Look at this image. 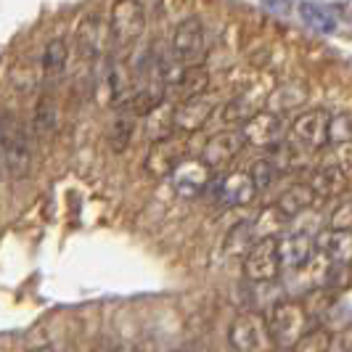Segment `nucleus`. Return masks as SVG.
Listing matches in <instances>:
<instances>
[{
    "label": "nucleus",
    "instance_id": "obj_1",
    "mask_svg": "<svg viewBox=\"0 0 352 352\" xmlns=\"http://www.w3.org/2000/svg\"><path fill=\"white\" fill-rule=\"evenodd\" d=\"M0 159L8 175L16 180L30 177L35 170V148L30 135L6 114H0Z\"/></svg>",
    "mask_w": 352,
    "mask_h": 352
},
{
    "label": "nucleus",
    "instance_id": "obj_2",
    "mask_svg": "<svg viewBox=\"0 0 352 352\" xmlns=\"http://www.w3.org/2000/svg\"><path fill=\"white\" fill-rule=\"evenodd\" d=\"M265 326H267L273 347L289 352L300 342V336L310 329V318L300 302H278L270 307V313L265 318Z\"/></svg>",
    "mask_w": 352,
    "mask_h": 352
},
{
    "label": "nucleus",
    "instance_id": "obj_3",
    "mask_svg": "<svg viewBox=\"0 0 352 352\" xmlns=\"http://www.w3.org/2000/svg\"><path fill=\"white\" fill-rule=\"evenodd\" d=\"M228 342L236 352H270L273 342L265 326V316L260 313H241L233 318L228 331Z\"/></svg>",
    "mask_w": 352,
    "mask_h": 352
},
{
    "label": "nucleus",
    "instance_id": "obj_4",
    "mask_svg": "<svg viewBox=\"0 0 352 352\" xmlns=\"http://www.w3.org/2000/svg\"><path fill=\"white\" fill-rule=\"evenodd\" d=\"M217 106H220V98L210 93V90H204V93H196V96H188V98H183V101H177L175 104V111H173V127H175L177 133H199L204 124L210 122V117L217 111Z\"/></svg>",
    "mask_w": 352,
    "mask_h": 352
},
{
    "label": "nucleus",
    "instance_id": "obj_5",
    "mask_svg": "<svg viewBox=\"0 0 352 352\" xmlns=\"http://www.w3.org/2000/svg\"><path fill=\"white\" fill-rule=\"evenodd\" d=\"M207 56V32L196 16L180 21L173 35V58L183 67H199Z\"/></svg>",
    "mask_w": 352,
    "mask_h": 352
},
{
    "label": "nucleus",
    "instance_id": "obj_6",
    "mask_svg": "<svg viewBox=\"0 0 352 352\" xmlns=\"http://www.w3.org/2000/svg\"><path fill=\"white\" fill-rule=\"evenodd\" d=\"M278 273H281V260L276 239H257L244 254V276L254 283H267Z\"/></svg>",
    "mask_w": 352,
    "mask_h": 352
},
{
    "label": "nucleus",
    "instance_id": "obj_7",
    "mask_svg": "<svg viewBox=\"0 0 352 352\" xmlns=\"http://www.w3.org/2000/svg\"><path fill=\"white\" fill-rule=\"evenodd\" d=\"M326 122L329 114L323 109L302 111L300 117L289 127V143L302 151H318L326 146Z\"/></svg>",
    "mask_w": 352,
    "mask_h": 352
},
{
    "label": "nucleus",
    "instance_id": "obj_8",
    "mask_svg": "<svg viewBox=\"0 0 352 352\" xmlns=\"http://www.w3.org/2000/svg\"><path fill=\"white\" fill-rule=\"evenodd\" d=\"M111 37L120 45H133L146 30V14L138 0H117L111 8Z\"/></svg>",
    "mask_w": 352,
    "mask_h": 352
},
{
    "label": "nucleus",
    "instance_id": "obj_9",
    "mask_svg": "<svg viewBox=\"0 0 352 352\" xmlns=\"http://www.w3.org/2000/svg\"><path fill=\"white\" fill-rule=\"evenodd\" d=\"M241 141L244 146H254V148H270L273 143L281 141L283 135V120L278 114L267 111V109H257L252 117L241 122Z\"/></svg>",
    "mask_w": 352,
    "mask_h": 352
},
{
    "label": "nucleus",
    "instance_id": "obj_10",
    "mask_svg": "<svg viewBox=\"0 0 352 352\" xmlns=\"http://www.w3.org/2000/svg\"><path fill=\"white\" fill-rule=\"evenodd\" d=\"M241 148H244V141H241L239 130H220L207 138L199 162L207 164L210 170H223V167L233 164V159L241 154Z\"/></svg>",
    "mask_w": 352,
    "mask_h": 352
},
{
    "label": "nucleus",
    "instance_id": "obj_11",
    "mask_svg": "<svg viewBox=\"0 0 352 352\" xmlns=\"http://www.w3.org/2000/svg\"><path fill=\"white\" fill-rule=\"evenodd\" d=\"M186 159V143L180 138H162V141H154L148 154L143 159V170L151 177H167L177 164Z\"/></svg>",
    "mask_w": 352,
    "mask_h": 352
},
{
    "label": "nucleus",
    "instance_id": "obj_12",
    "mask_svg": "<svg viewBox=\"0 0 352 352\" xmlns=\"http://www.w3.org/2000/svg\"><path fill=\"white\" fill-rule=\"evenodd\" d=\"M173 180V188L186 199H194V196L204 194L212 186V170L207 164H201L199 159H183L175 170L170 173Z\"/></svg>",
    "mask_w": 352,
    "mask_h": 352
},
{
    "label": "nucleus",
    "instance_id": "obj_13",
    "mask_svg": "<svg viewBox=\"0 0 352 352\" xmlns=\"http://www.w3.org/2000/svg\"><path fill=\"white\" fill-rule=\"evenodd\" d=\"M214 196L226 207H249L257 199V186L247 170H233L214 183Z\"/></svg>",
    "mask_w": 352,
    "mask_h": 352
},
{
    "label": "nucleus",
    "instance_id": "obj_14",
    "mask_svg": "<svg viewBox=\"0 0 352 352\" xmlns=\"http://www.w3.org/2000/svg\"><path fill=\"white\" fill-rule=\"evenodd\" d=\"M276 247H278L281 267H286V270H302L305 265L313 260L316 241H313V236H307V233L297 230V233L278 236V239H276Z\"/></svg>",
    "mask_w": 352,
    "mask_h": 352
},
{
    "label": "nucleus",
    "instance_id": "obj_15",
    "mask_svg": "<svg viewBox=\"0 0 352 352\" xmlns=\"http://www.w3.org/2000/svg\"><path fill=\"white\" fill-rule=\"evenodd\" d=\"M74 43H77V56H80V61H85V64H96L101 56H104V45H106V27L104 21L98 16H88L80 21V27H77V37H74Z\"/></svg>",
    "mask_w": 352,
    "mask_h": 352
},
{
    "label": "nucleus",
    "instance_id": "obj_16",
    "mask_svg": "<svg viewBox=\"0 0 352 352\" xmlns=\"http://www.w3.org/2000/svg\"><path fill=\"white\" fill-rule=\"evenodd\" d=\"M313 194L318 199H336V196L347 194V186H350V177L342 173V167L336 162H320L313 175H310V183Z\"/></svg>",
    "mask_w": 352,
    "mask_h": 352
},
{
    "label": "nucleus",
    "instance_id": "obj_17",
    "mask_svg": "<svg viewBox=\"0 0 352 352\" xmlns=\"http://www.w3.org/2000/svg\"><path fill=\"white\" fill-rule=\"evenodd\" d=\"M307 96H310V90L302 80H289V82H281V85L270 90L265 109L283 117V114H292V111H297L307 104Z\"/></svg>",
    "mask_w": 352,
    "mask_h": 352
},
{
    "label": "nucleus",
    "instance_id": "obj_18",
    "mask_svg": "<svg viewBox=\"0 0 352 352\" xmlns=\"http://www.w3.org/2000/svg\"><path fill=\"white\" fill-rule=\"evenodd\" d=\"M316 247L331 265H350L352 263V230H323L318 233Z\"/></svg>",
    "mask_w": 352,
    "mask_h": 352
},
{
    "label": "nucleus",
    "instance_id": "obj_19",
    "mask_svg": "<svg viewBox=\"0 0 352 352\" xmlns=\"http://www.w3.org/2000/svg\"><path fill=\"white\" fill-rule=\"evenodd\" d=\"M173 111H175V104L164 98L151 111L143 114V135H146V141L154 143L167 138V135H173V130H175L173 127Z\"/></svg>",
    "mask_w": 352,
    "mask_h": 352
},
{
    "label": "nucleus",
    "instance_id": "obj_20",
    "mask_svg": "<svg viewBox=\"0 0 352 352\" xmlns=\"http://www.w3.org/2000/svg\"><path fill=\"white\" fill-rule=\"evenodd\" d=\"M67 64H69V48L61 37H53L51 43L45 45L43 51V58H40V77L51 85V82H58L67 72Z\"/></svg>",
    "mask_w": 352,
    "mask_h": 352
},
{
    "label": "nucleus",
    "instance_id": "obj_21",
    "mask_svg": "<svg viewBox=\"0 0 352 352\" xmlns=\"http://www.w3.org/2000/svg\"><path fill=\"white\" fill-rule=\"evenodd\" d=\"M316 201H318V196L313 194V188H310L307 183H294V186H289V188L278 196L276 207H278L289 220H294V217H300L305 212L316 210Z\"/></svg>",
    "mask_w": 352,
    "mask_h": 352
},
{
    "label": "nucleus",
    "instance_id": "obj_22",
    "mask_svg": "<svg viewBox=\"0 0 352 352\" xmlns=\"http://www.w3.org/2000/svg\"><path fill=\"white\" fill-rule=\"evenodd\" d=\"M32 122H35V133L40 138H51V135L58 133V127H61V109H58V104H56V98H53L51 93L40 96Z\"/></svg>",
    "mask_w": 352,
    "mask_h": 352
},
{
    "label": "nucleus",
    "instance_id": "obj_23",
    "mask_svg": "<svg viewBox=\"0 0 352 352\" xmlns=\"http://www.w3.org/2000/svg\"><path fill=\"white\" fill-rule=\"evenodd\" d=\"M289 217L283 214L278 207H265L260 210V214L252 220V228H254V236L257 239H278L283 230L289 228Z\"/></svg>",
    "mask_w": 352,
    "mask_h": 352
},
{
    "label": "nucleus",
    "instance_id": "obj_24",
    "mask_svg": "<svg viewBox=\"0 0 352 352\" xmlns=\"http://www.w3.org/2000/svg\"><path fill=\"white\" fill-rule=\"evenodd\" d=\"M104 88L106 96H101V104H117L122 101V96L130 88V80H127V69H124L120 61H111L104 77Z\"/></svg>",
    "mask_w": 352,
    "mask_h": 352
},
{
    "label": "nucleus",
    "instance_id": "obj_25",
    "mask_svg": "<svg viewBox=\"0 0 352 352\" xmlns=\"http://www.w3.org/2000/svg\"><path fill=\"white\" fill-rule=\"evenodd\" d=\"M135 114L130 111V109H122L117 117H114V122H111V133H109V141H111V148L114 151H124L130 141H133V133H135Z\"/></svg>",
    "mask_w": 352,
    "mask_h": 352
},
{
    "label": "nucleus",
    "instance_id": "obj_26",
    "mask_svg": "<svg viewBox=\"0 0 352 352\" xmlns=\"http://www.w3.org/2000/svg\"><path fill=\"white\" fill-rule=\"evenodd\" d=\"M257 241V236H254V228H252V220H244V223H239V226H233L228 230V236H226V254L230 257H244L247 254V249L252 247Z\"/></svg>",
    "mask_w": 352,
    "mask_h": 352
},
{
    "label": "nucleus",
    "instance_id": "obj_27",
    "mask_svg": "<svg viewBox=\"0 0 352 352\" xmlns=\"http://www.w3.org/2000/svg\"><path fill=\"white\" fill-rule=\"evenodd\" d=\"M352 141V117L350 111H339L331 114L329 122H326V143L331 146H347Z\"/></svg>",
    "mask_w": 352,
    "mask_h": 352
},
{
    "label": "nucleus",
    "instance_id": "obj_28",
    "mask_svg": "<svg viewBox=\"0 0 352 352\" xmlns=\"http://www.w3.org/2000/svg\"><path fill=\"white\" fill-rule=\"evenodd\" d=\"M331 336L329 329H307L289 352H331Z\"/></svg>",
    "mask_w": 352,
    "mask_h": 352
},
{
    "label": "nucleus",
    "instance_id": "obj_29",
    "mask_svg": "<svg viewBox=\"0 0 352 352\" xmlns=\"http://www.w3.org/2000/svg\"><path fill=\"white\" fill-rule=\"evenodd\" d=\"M40 67L35 64H30V61H24V64H16V69L11 74V82H14V88L21 93V96H30V93H35L40 88Z\"/></svg>",
    "mask_w": 352,
    "mask_h": 352
},
{
    "label": "nucleus",
    "instance_id": "obj_30",
    "mask_svg": "<svg viewBox=\"0 0 352 352\" xmlns=\"http://www.w3.org/2000/svg\"><path fill=\"white\" fill-rule=\"evenodd\" d=\"M329 313V326L334 331H342V329H350V289L347 292H339V297L331 302V307L326 310ZM329 329V331H331Z\"/></svg>",
    "mask_w": 352,
    "mask_h": 352
},
{
    "label": "nucleus",
    "instance_id": "obj_31",
    "mask_svg": "<svg viewBox=\"0 0 352 352\" xmlns=\"http://www.w3.org/2000/svg\"><path fill=\"white\" fill-rule=\"evenodd\" d=\"M249 177L254 180V186H257V191H263V188H270L278 177H281V173L276 170V164L270 162V159H260V162H254L252 164V170H247Z\"/></svg>",
    "mask_w": 352,
    "mask_h": 352
},
{
    "label": "nucleus",
    "instance_id": "obj_32",
    "mask_svg": "<svg viewBox=\"0 0 352 352\" xmlns=\"http://www.w3.org/2000/svg\"><path fill=\"white\" fill-rule=\"evenodd\" d=\"M352 281V273H350V265H331L329 270V286L336 289V292H347Z\"/></svg>",
    "mask_w": 352,
    "mask_h": 352
},
{
    "label": "nucleus",
    "instance_id": "obj_33",
    "mask_svg": "<svg viewBox=\"0 0 352 352\" xmlns=\"http://www.w3.org/2000/svg\"><path fill=\"white\" fill-rule=\"evenodd\" d=\"M331 230H352V204L342 201L334 212H331Z\"/></svg>",
    "mask_w": 352,
    "mask_h": 352
},
{
    "label": "nucleus",
    "instance_id": "obj_34",
    "mask_svg": "<svg viewBox=\"0 0 352 352\" xmlns=\"http://www.w3.org/2000/svg\"><path fill=\"white\" fill-rule=\"evenodd\" d=\"M302 16L307 19L310 24H316V27H320V30H329L331 27V19L323 14V8H318V6H302Z\"/></svg>",
    "mask_w": 352,
    "mask_h": 352
},
{
    "label": "nucleus",
    "instance_id": "obj_35",
    "mask_svg": "<svg viewBox=\"0 0 352 352\" xmlns=\"http://www.w3.org/2000/svg\"><path fill=\"white\" fill-rule=\"evenodd\" d=\"M331 352H352L350 329H342V331H336V336H331Z\"/></svg>",
    "mask_w": 352,
    "mask_h": 352
},
{
    "label": "nucleus",
    "instance_id": "obj_36",
    "mask_svg": "<svg viewBox=\"0 0 352 352\" xmlns=\"http://www.w3.org/2000/svg\"><path fill=\"white\" fill-rule=\"evenodd\" d=\"M30 352H53V350H51V347H32Z\"/></svg>",
    "mask_w": 352,
    "mask_h": 352
}]
</instances>
